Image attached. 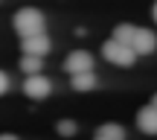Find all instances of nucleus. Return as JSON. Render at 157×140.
Wrapping results in <instances>:
<instances>
[{"label":"nucleus","mask_w":157,"mask_h":140,"mask_svg":"<svg viewBox=\"0 0 157 140\" xmlns=\"http://www.w3.org/2000/svg\"><path fill=\"white\" fill-rule=\"evenodd\" d=\"M12 26H15V32L21 35V38H32V35L47 32V18H44V12L26 6V9H17V12H15Z\"/></svg>","instance_id":"nucleus-1"},{"label":"nucleus","mask_w":157,"mask_h":140,"mask_svg":"<svg viewBox=\"0 0 157 140\" xmlns=\"http://www.w3.org/2000/svg\"><path fill=\"white\" fill-rule=\"evenodd\" d=\"M102 58L111 62V64H117V67H131V64L137 62V50L131 44L117 41V38H108L105 44H102Z\"/></svg>","instance_id":"nucleus-2"},{"label":"nucleus","mask_w":157,"mask_h":140,"mask_svg":"<svg viewBox=\"0 0 157 140\" xmlns=\"http://www.w3.org/2000/svg\"><path fill=\"white\" fill-rule=\"evenodd\" d=\"M23 94H26L29 99H47V96L52 94V82L44 76V73L26 76V82H23Z\"/></svg>","instance_id":"nucleus-3"},{"label":"nucleus","mask_w":157,"mask_h":140,"mask_svg":"<svg viewBox=\"0 0 157 140\" xmlns=\"http://www.w3.org/2000/svg\"><path fill=\"white\" fill-rule=\"evenodd\" d=\"M64 70H67L70 76H76V73H90L93 70V56H90L87 50H73L64 58Z\"/></svg>","instance_id":"nucleus-4"},{"label":"nucleus","mask_w":157,"mask_h":140,"mask_svg":"<svg viewBox=\"0 0 157 140\" xmlns=\"http://www.w3.org/2000/svg\"><path fill=\"white\" fill-rule=\"evenodd\" d=\"M131 47L137 50V56H151L157 50V35L146 26H137V35H134V44Z\"/></svg>","instance_id":"nucleus-5"},{"label":"nucleus","mask_w":157,"mask_h":140,"mask_svg":"<svg viewBox=\"0 0 157 140\" xmlns=\"http://www.w3.org/2000/svg\"><path fill=\"white\" fill-rule=\"evenodd\" d=\"M21 47L29 56H47L52 50V41H50L47 32H41V35H32V38H21Z\"/></svg>","instance_id":"nucleus-6"},{"label":"nucleus","mask_w":157,"mask_h":140,"mask_svg":"<svg viewBox=\"0 0 157 140\" xmlns=\"http://www.w3.org/2000/svg\"><path fill=\"white\" fill-rule=\"evenodd\" d=\"M137 129H140L143 134H157V108L151 102L137 111Z\"/></svg>","instance_id":"nucleus-7"},{"label":"nucleus","mask_w":157,"mask_h":140,"mask_svg":"<svg viewBox=\"0 0 157 140\" xmlns=\"http://www.w3.org/2000/svg\"><path fill=\"white\" fill-rule=\"evenodd\" d=\"M70 85H73V90H82V94H87V90L96 88V73H76V76H70Z\"/></svg>","instance_id":"nucleus-8"},{"label":"nucleus","mask_w":157,"mask_h":140,"mask_svg":"<svg viewBox=\"0 0 157 140\" xmlns=\"http://www.w3.org/2000/svg\"><path fill=\"white\" fill-rule=\"evenodd\" d=\"M21 70L26 73V76L44 73V56H29V53H23L21 56Z\"/></svg>","instance_id":"nucleus-9"},{"label":"nucleus","mask_w":157,"mask_h":140,"mask_svg":"<svg viewBox=\"0 0 157 140\" xmlns=\"http://www.w3.org/2000/svg\"><path fill=\"white\" fill-rule=\"evenodd\" d=\"M96 137H105V140H125V129L117 123H102L96 129Z\"/></svg>","instance_id":"nucleus-10"},{"label":"nucleus","mask_w":157,"mask_h":140,"mask_svg":"<svg viewBox=\"0 0 157 140\" xmlns=\"http://www.w3.org/2000/svg\"><path fill=\"white\" fill-rule=\"evenodd\" d=\"M134 35H137V26H134V23H117L111 38L122 41V44H134Z\"/></svg>","instance_id":"nucleus-11"},{"label":"nucleus","mask_w":157,"mask_h":140,"mask_svg":"<svg viewBox=\"0 0 157 140\" xmlns=\"http://www.w3.org/2000/svg\"><path fill=\"white\" fill-rule=\"evenodd\" d=\"M56 131L61 137H73L76 131H78V126L73 123V120H58V123H56Z\"/></svg>","instance_id":"nucleus-12"},{"label":"nucleus","mask_w":157,"mask_h":140,"mask_svg":"<svg viewBox=\"0 0 157 140\" xmlns=\"http://www.w3.org/2000/svg\"><path fill=\"white\" fill-rule=\"evenodd\" d=\"M6 90H9V73H6V70H0V96H3Z\"/></svg>","instance_id":"nucleus-13"},{"label":"nucleus","mask_w":157,"mask_h":140,"mask_svg":"<svg viewBox=\"0 0 157 140\" xmlns=\"http://www.w3.org/2000/svg\"><path fill=\"white\" fill-rule=\"evenodd\" d=\"M0 140H17L15 134H9V131H3V134H0Z\"/></svg>","instance_id":"nucleus-14"},{"label":"nucleus","mask_w":157,"mask_h":140,"mask_svg":"<svg viewBox=\"0 0 157 140\" xmlns=\"http://www.w3.org/2000/svg\"><path fill=\"white\" fill-rule=\"evenodd\" d=\"M151 18H154V21H157V3H154V9H151Z\"/></svg>","instance_id":"nucleus-15"},{"label":"nucleus","mask_w":157,"mask_h":140,"mask_svg":"<svg viewBox=\"0 0 157 140\" xmlns=\"http://www.w3.org/2000/svg\"><path fill=\"white\" fill-rule=\"evenodd\" d=\"M151 105H154V108H157V94H154V96H151Z\"/></svg>","instance_id":"nucleus-16"},{"label":"nucleus","mask_w":157,"mask_h":140,"mask_svg":"<svg viewBox=\"0 0 157 140\" xmlns=\"http://www.w3.org/2000/svg\"><path fill=\"white\" fill-rule=\"evenodd\" d=\"M96 140H105V137H96Z\"/></svg>","instance_id":"nucleus-17"}]
</instances>
